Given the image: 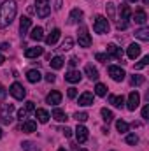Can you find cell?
Returning <instances> with one entry per match:
<instances>
[{"instance_id": "6da1fadb", "label": "cell", "mask_w": 149, "mask_h": 151, "mask_svg": "<svg viewBox=\"0 0 149 151\" xmlns=\"http://www.w3.org/2000/svg\"><path fill=\"white\" fill-rule=\"evenodd\" d=\"M16 12H18L16 0H5V2L0 5V28L9 27V25L14 21Z\"/></svg>"}, {"instance_id": "7a4b0ae2", "label": "cell", "mask_w": 149, "mask_h": 151, "mask_svg": "<svg viewBox=\"0 0 149 151\" xmlns=\"http://www.w3.org/2000/svg\"><path fill=\"white\" fill-rule=\"evenodd\" d=\"M109 28H111V25H109V19H107L105 16H97V18H95V21H93V30H95L97 34H109Z\"/></svg>"}, {"instance_id": "3957f363", "label": "cell", "mask_w": 149, "mask_h": 151, "mask_svg": "<svg viewBox=\"0 0 149 151\" xmlns=\"http://www.w3.org/2000/svg\"><path fill=\"white\" fill-rule=\"evenodd\" d=\"M9 93H11L16 100H23V99L27 97V90H25L23 84H19V83H12L11 88H9Z\"/></svg>"}, {"instance_id": "277c9868", "label": "cell", "mask_w": 149, "mask_h": 151, "mask_svg": "<svg viewBox=\"0 0 149 151\" xmlns=\"http://www.w3.org/2000/svg\"><path fill=\"white\" fill-rule=\"evenodd\" d=\"M77 34H79V35H77V40H79V46H81V47H90V46H91V37H90L86 27H81Z\"/></svg>"}, {"instance_id": "5b68a950", "label": "cell", "mask_w": 149, "mask_h": 151, "mask_svg": "<svg viewBox=\"0 0 149 151\" xmlns=\"http://www.w3.org/2000/svg\"><path fill=\"white\" fill-rule=\"evenodd\" d=\"M107 70H109V76H111L114 81H117V83H121V81L125 79V76H126L125 70H123L121 67H117V65H111Z\"/></svg>"}, {"instance_id": "8992f818", "label": "cell", "mask_w": 149, "mask_h": 151, "mask_svg": "<svg viewBox=\"0 0 149 151\" xmlns=\"http://www.w3.org/2000/svg\"><path fill=\"white\" fill-rule=\"evenodd\" d=\"M139 104H140V95H139V91H132V93L128 95V104H126L128 111H135V109L139 107Z\"/></svg>"}, {"instance_id": "52a82bcc", "label": "cell", "mask_w": 149, "mask_h": 151, "mask_svg": "<svg viewBox=\"0 0 149 151\" xmlns=\"http://www.w3.org/2000/svg\"><path fill=\"white\" fill-rule=\"evenodd\" d=\"M75 137H77V142H86L88 141V137H90V134H88V128L86 127H82V125H77V128H75Z\"/></svg>"}, {"instance_id": "ba28073f", "label": "cell", "mask_w": 149, "mask_h": 151, "mask_svg": "<svg viewBox=\"0 0 149 151\" xmlns=\"http://www.w3.org/2000/svg\"><path fill=\"white\" fill-rule=\"evenodd\" d=\"M107 56H114L116 60L123 62V51H121V47H117L116 44H109V46H107Z\"/></svg>"}, {"instance_id": "9c48e42d", "label": "cell", "mask_w": 149, "mask_h": 151, "mask_svg": "<svg viewBox=\"0 0 149 151\" xmlns=\"http://www.w3.org/2000/svg\"><path fill=\"white\" fill-rule=\"evenodd\" d=\"M93 100H95L93 93H91V91H84V93L79 97V106H82V107H86V106H93Z\"/></svg>"}, {"instance_id": "30bf717a", "label": "cell", "mask_w": 149, "mask_h": 151, "mask_svg": "<svg viewBox=\"0 0 149 151\" xmlns=\"http://www.w3.org/2000/svg\"><path fill=\"white\" fill-rule=\"evenodd\" d=\"M46 102H47V104H51V106H58V104L62 102V93H60V91H56V90H54V91H51V93L46 97Z\"/></svg>"}, {"instance_id": "8fae6325", "label": "cell", "mask_w": 149, "mask_h": 151, "mask_svg": "<svg viewBox=\"0 0 149 151\" xmlns=\"http://www.w3.org/2000/svg\"><path fill=\"white\" fill-rule=\"evenodd\" d=\"M62 35V32H60V28H54V30H51V34L46 37V44L47 46H54L56 42H58V39Z\"/></svg>"}, {"instance_id": "7c38bea8", "label": "cell", "mask_w": 149, "mask_h": 151, "mask_svg": "<svg viewBox=\"0 0 149 151\" xmlns=\"http://www.w3.org/2000/svg\"><path fill=\"white\" fill-rule=\"evenodd\" d=\"M133 19H135L137 25H146V21H148V14H146V11H144V9H137L135 14H133Z\"/></svg>"}, {"instance_id": "4fadbf2b", "label": "cell", "mask_w": 149, "mask_h": 151, "mask_svg": "<svg viewBox=\"0 0 149 151\" xmlns=\"http://www.w3.org/2000/svg\"><path fill=\"white\" fill-rule=\"evenodd\" d=\"M30 27H32V19H30V18H27V16H23V18H21V21H19V32H21V35H27Z\"/></svg>"}, {"instance_id": "5bb4252c", "label": "cell", "mask_w": 149, "mask_h": 151, "mask_svg": "<svg viewBox=\"0 0 149 151\" xmlns=\"http://www.w3.org/2000/svg\"><path fill=\"white\" fill-rule=\"evenodd\" d=\"M126 55H128V58H130V60H135V58L140 55V46H139V44H135V42H133V44H130V46H128Z\"/></svg>"}, {"instance_id": "9a60e30c", "label": "cell", "mask_w": 149, "mask_h": 151, "mask_svg": "<svg viewBox=\"0 0 149 151\" xmlns=\"http://www.w3.org/2000/svg\"><path fill=\"white\" fill-rule=\"evenodd\" d=\"M51 12V5L49 4H37V16L39 18H47Z\"/></svg>"}, {"instance_id": "2e32d148", "label": "cell", "mask_w": 149, "mask_h": 151, "mask_svg": "<svg viewBox=\"0 0 149 151\" xmlns=\"http://www.w3.org/2000/svg\"><path fill=\"white\" fill-rule=\"evenodd\" d=\"M82 19V11L81 9H72V12H70V16H69V23L70 25H75V23H79Z\"/></svg>"}, {"instance_id": "e0dca14e", "label": "cell", "mask_w": 149, "mask_h": 151, "mask_svg": "<svg viewBox=\"0 0 149 151\" xmlns=\"http://www.w3.org/2000/svg\"><path fill=\"white\" fill-rule=\"evenodd\" d=\"M81 77H82L81 72L72 69V70H69V72L65 74V81H69V83H79V81H81Z\"/></svg>"}, {"instance_id": "ac0fdd59", "label": "cell", "mask_w": 149, "mask_h": 151, "mask_svg": "<svg viewBox=\"0 0 149 151\" xmlns=\"http://www.w3.org/2000/svg\"><path fill=\"white\" fill-rule=\"evenodd\" d=\"M21 128H23V132H25V134H32V132H35V130H37V123H35V121H32V119H27V121H23Z\"/></svg>"}, {"instance_id": "d6986e66", "label": "cell", "mask_w": 149, "mask_h": 151, "mask_svg": "<svg viewBox=\"0 0 149 151\" xmlns=\"http://www.w3.org/2000/svg\"><path fill=\"white\" fill-rule=\"evenodd\" d=\"M42 53H44V49L39 47V46H35V47H28V49L25 51V56H27V58H37Z\"/></svg>"}, {"instance_id": "ffe728a7", "label": "cell", "mask_w": 149, "mask_h": 151, "mask_svg": "<svg viewBox=\"0 0 149 151\" xmlns=\"http://www.w3.org/2000/svg\"><path fill=\"white\" fill-rule=\"evenodd\" d=\"M34 113H35V116H37L39 123H47V121H49V118H51L49 113H47L46 109H35Z\"/></svg>"}, {"instance_id": "44dd1931", "label": "cell", "mask_w": 149, "mask_h": 151, "mask_svg": "<svg viewBox=\"0 0 149 151\" xmlns=\"http://www.w3.org/2000/svg\"><path fill=\"white\" fill-rule=\"evenodd\" d=\"M109 102H111L114 107H123L125 106V97L123 95H111L109 97Z\"/></svg>"}, {"instance_id": "7402d4cb", "label": "cell", "mask_w": 149, "mask_h": 151, "mask_svg": "<svg viewBox=\"0 0 149 151\" xmlns=\"http://www.w3.org/2000/svg\"><path fill=\"white\" fill-rule=\"evenodd\" d=\"M27 79H28L30 83H39V81L42 79V74H40L39 70H35V69H32V70L27 72Z\"/></svg>"}, {"instance_id": "603a6c76", "label": "cell", "mask_w": 149, "mask_h": 151, "mask_svg": "<svg viewBox=\"0 0 149 151\" xmlns=\"http://www.w3.org/2000/svg\"><path fill=\"white\" fill-rule=\"evenodd\" d=\"M0 109H2V114H0V116H4V118H11V114L14 113V104H2Z\"/></svg>"}, {"instance_id": "cb8c5ba5", "label": "cell", "mask_w": 149, "mask_h": 151, "mask_svg": "<svg viewBox=\"0 0 149 151\" xmlns=\"http://www.w3.org/2000/svg\"><path fill=\"white\" fill-rule=\"evenodd\" d=\"M135 37L140 39V40H144V42H148V40H149V28H148V27L139 28V30L135 32Z\"/></svg>"}, {"instance_id": "d4e9b609", "label": "cell", "mask_w": 149, "mask_h": 151, "mask_svg": "<svg viewBox=\"0 0 149 151\" xmlns=\"http://www.w3.org/2000/svg\"><path fill=\"white\" fill-rule=\"evenodd\" d=\"M51 118H54L56 121H67L69 118H67V114H65V111H62V109H53V113H51Z\"/></svg>"}, {"instance_id": "484cf974", "label": "cell", "mask_w": 149, "mask_h": 151, "mask_svg": "<svg viewBox=\"0 0 149 151\" xmlns=\"http://www.w3.org/2000/svg\"><path fill=\"white\" fill-rule=\"evenodd\" d=\"M119 14H121V21H128L130 16H132V9H130V5H121Z\"/></svg>"}, {"instance_id": "4316f807", "label": "cell", "mask_w": 149, "mask_h": 151, "mask_svg": "<svg viewBox=\"0 0 149 151\" xmlns=\"http://www.w3.org/2000/svg\"><path fill=\"white\" fill-rule=\"evenodd\" d=\"M84 72H86V76L91 79V81H97L98 79V70L93 67V65H86V69H84Z\"/></svg>"}, {"instance_id": "83f0119b", "label": "cell", "mask_w": 149, "mask_h": 151, "mask_svg": "<svg viewBox=\"0 0 149 151\" xmlns=\"http://www.w3.org/2000/svg\"><path fill=\"white\" fill-rule=\"evenodd\" d=\"M30 39H34V40H42L44 39V30H42V27H35L34 30H32V34H30Z\"/></svg>"}, {"instance_id": "f1b7e54d", "label": "cell", "mask_w": 149, "mask_h": 151, "mask_svg": "<svg viewBox=\"0 0 149 151\" xmlns=\"http://www.w3.org/2000/svg\"><path fill=\"white\" fill-rule=\"evenodd\" d=\"M63 65H65V60H63L62 56H54V58L51 60V67H53V69H62Z\"/></svg>"}, {"instance_id": "f546056e", "label": "cell", "mask_w": 149, "mask_h": 151, "mask_svg": "<svg viewBox=\"0 0 149 151\" xmlns=\"http://www.w3.org/2000/svg\"><path fill=\"white\" fill-rule=\"evenodd\" d=\"M95 95H98V97H105V95H107V86L102 84V83H98V84L95 86Z\"/></svg>"}, {"instance_id": "4dcf8cb0", "label": "cell", "mask_w": 149, "mask_h": 151, "mask_svg": "<svg viewBox=\"0 0 149 151\" xmlns=\"http://www.w3.org/2000/svg\"><path fill=\"white\" fill-rule=\"evenodd\" d=\"M116 128H117V132H121V134H126L130 127H128V123H126V121H123V119H117V121H116Z\"/></svg>"}, {"instance_id": "1f68e13d", "label": "cell", "mask_w": 149, "mask_h": 151, "mask_svg": "<svg viewBox=\"0 0 149 151\" xmlns=\"http://www.w3.org/2000/svg\"><path fill=\"white\" fill-rule=\"evenodd\" d=\"M100 114H102V118H104V121H105V123H111L112 119H114V114H112V111H109L107 107H104V109L100 111Z\"/></svg>"}, {"instance_id": "d6a6232c", "label": "cell", "mask_w": 149, "mask_h": 151, "mask_svg": "<svg viewBox=\"0 0 149 151\" xmlns=\"http://www.w3.org/2000/svg\"><path fill=\"white\" fill-rule=\"evenodd\" d=\"M72 46H74V39H72V37H65V40L62 42V49H63V51L72 49Z\"/></svg>"}, {"instance_id": "836d02e7", "label": "cell", "mask_w": 149, "mask_h": 151, "mask_svg": "<svg viewBox=\"0 0 149 151\" xmlns=\"http://www.w3.org/2000/svg\"><path fill=\"white\" fill-rule=\"evenodd\" d=\"M105 9H107V16H109L111 19H114V16H116V7H114V4H112V2H107Z\"/></svg>"}, {"instance_id": "e575fe53", "label": "cell", "mask_w": 149, "mask_h": 151, "mask_svg": "<svg viewBox=\"0 0 149 151\" xmlns=\"http://www.w3.org/2000/svg\"><path fill=\"white\" fill-rule=\"evenodd\" d=\"M144 81H146V79H144V76H132V79H130V83H132L133 86H140Z\"/></svg>"}, {"instance_id": "d590c367", "label": "cell", "mask_w": 149, "mask_h": 151, "mask_svg": "<svg viewBox=\"0 0 149 151\" xmlns=\"http://www.w3.org/2000/svg\"><path fill=\"white\" fill-rule=\"evenodd\" d=\"M139 142V137L135 135V134H130V135H126V144H130V146H135Z\"/></svg>"}, {"instance_id": "8d00e7d4", "label": "cell", "mask_w": 149, "mask_h": 151, "mask_svg": "<svg viewBox=\"0 0 149 151\" xmlns=\"http://www.w3.org/2000/svg\"><path fill=\"white\" fill-rule=\"evenodd\" d=\"M74 118L77 119V123H82V121H86L90 116H88V113H82V111H81V113H75Z\"/></svg>"}, {"instance_id": "74e56055", "label": "cell", "mask_w": 149, "mask_h": 151, "mask_svg": "<svg viewBox=\"0 0 149 151\" xmlns=\"http://www.w3.org/2000/svg\"><path fill=\"white\" fill-rule=\"evenodd\" d=\"M148 63H149V56H144V58H142L139 63H135V70H140V69H144Z\"/></svg>"}, {"instance_id": "f35d334b", "label": "cell", "mask_w": 149, "mask_h": 151, "mask_svg": "<svg viewBox=\"0 0 149 151\" xmlns=\"http://www.w3.org/2000/svg\"><path fill=\"white\" fill-rule=\"evenodd\" d=\"M95 58H97L98 62H102V63H105V62L109 60V56H107V53H97V55H95Z\"/></svg>"}, {"instance_id": "ab89813d", "label": "cell", "mask_w": 149, "mask_h": 151, "mask_svg": "<svg viewBox=\"0 0 149 151\" xmlns=\"http://www.w3.org/2000/svg\"><path fill=\"white\" fill-rule=\"evenodd\" d=\"M25 109H27V113H34V111H35V106H34V102H32V100H28V102L25 104Z\"/></svg>"}, {"instance_id": "60d3db41", "label": "cell", "mask_w": 149, "mask_h": 151, "mask_svg": "<svg viewBox=\"0 0 149 151\" xmlns=\"http://www.w3.org/2000/svg\"><path fill=\"white\" fill-rule=\"evenodd\" d=\"M142 119H146V121L149 119V106H144L142 107Z\"/></svg>"}, {"instance_id": "b9f144b4", "label": "cell", "mask_w": 149, "mask_h": 151, "mask_svg": "<svg viewBox=\"0 0 149 151\" xmlns=\"http://www.w3.org/2000/svg\"><path fill=\"white\" fill-rule=\"evenodd\" d=\"M67 95H69V99H75V97H77V90H75V88H69Z\"/></svg>"}, {"instance_id": "7bdbcfd3", "label": "cell", "mask_w": 149, "mask_h": 151, "mask_svg": "<svg viewBox=\"0 0 149 151\" xmlns=\"http://www.w3.org/2000/svg\"><path fill=\"white\" fill-rule=\"evenodd\" d=\"M27 116H28L27 109H19V111H18V118H19V119H25Z\"/></svg>"}, {"instance_id": "ee69618b", "label": "cell", "mask_w": 149, "mask_h": 151, "mask_svg": "<svg viewBox=\"0 0 149 151\" xmlns=\"http://www.w3.org/2000/svg\"><path fill=\"white\" fill-rule=\"evenodd\" d=\"M46 81H47V83H54V81H56V76L49 72V74H46Z\"/></svg>"}, {"instance_id": "f6af8a7d", "label": "cell", "mask_w": 149, "mask_h": 151, "mask_svg": "<svg viewBox=\"0 0 149 151\" xmlns=\"http://www.w3.org/2000/svg\"><path fill=\"white\" fill-rule=\"evenodd\" d=\"M119 30H125L126 27H128V21H117V25H116Z\"/></svg>"}, {"instance_id": "bcb514c9", "label": "cell", "mask_w": 149, "mask_h": 151, "mask_svg": "<svg viewBox=\"0 0 149 151\" xmlns=\"http://www.w3.org/2000/svg\"><path fill=\"white\" fill-rule=\"evenodd\" d=\"M5 95H7V90H5V88H4V86L0 84V102H2L4 99H5Z\"/></svg>"}, {"instance_id": "7dc6e473", "label": "cell", "mask_w": 149, "mask_h": 151, "mask_svg": "<svg viewBox=\"0 0 149 151\" xmlns=\"http://www.w3.org/2000/svg\"><path fill=\"white\" fill-rule=\"evenodd\" d=\"M21 146H23V150H25V151H32V150H34V148H32V146H34L32 142H23Z\"/></svg>"}, {"instance_id": "c3c4849f", "label": "cell", "mask_w": 149, "mask_h": 151, "mask_svg": "<svg viewBox=\"0 0 149 151\" xmlns=\"http://www.w3.org/2000/svg\"><path fill=\"white\" fill-rule=\"evenodd\" d=\"M62 132H63V135H65V137H70V135H72V130H70L69 127H65V128H63Z\"/></svg>"}, {"instance_id": "681fc988", "label": "cell", "mask_w": 149, "mask_h": 151, "mask_svg": "<svg viewBox=\"0 0 149 151\" xmlns=\"http://www.w3.org/2000/svg\"><path fill=\"white\" fill-rule=\"evenodd\" d=\"M69 65H70V67H72V69H74L75 65H77V58H75V56H72V58H70V60H69Z\"/></svg>"}, {"instance_id": "f907efd6", "label": "cell", "mask_w": 149, "mask_h": 151, "mask_svg": "<svg viewBox=\"0 0 149 151\" xmlns=\"http://www.w3.org/2000/svg\"><path fill=\"white\" fill-rule=\"evenodd\" d=\"M0 49H2V51H7V49H9V44H7V42H0Z\"/></svg>"}, {"instance_id": "816d5d0a", "label": "cell", "mask_w": 149, "mask_h": 151, "mask_svg": "<svg viewBox=\"0 0 149 151\" xmlns=\"http://www.w3.org/2000/svg\"><path fill=\"white\" fill-rule=\"evenodd\" d=\"M54 9H56V11H60V9H62V0H56V5H54Z\"/></svg>"}, {"instance_id": "f5cc1de1", "label": "cell", "mask_w": 149, "mask_h": 151, "mask_svg": "<svg viewBox=\"0 0 149 151\" xmlns=\"http://www.w3.org/2000/svg\"><path fill=\"white\" fill-rule=\"evenodd\" d=\"M4 62H5V58H4V55H0V65H4Z\"/></svg>"}, {"instance_id": "db71d44e", "label": "cell", "mask_w": 149, "mask_h": 151, "mask_svg": "<svg viewBox=\"0 0 149 151\" xmlns=\"http://www.w3.org/2000/svg\"><path fill=\"white\" fill-rule=\"evenodd\" d=\"M37 4H49V0H37Z\"/></svg>"}, {"instance_id": "11a10c76", "label": "cell", "mask_w": 149, "mask_h": 151, "mask_svg": "<svg viewBox=\"0 0 149 151\" xmlns=\"http://www.w3.org/2000/svg\"><path fill=\"white\" fill-rule=\"evenodd\" d=\"M2 135H4V132H2V128H0V139H2Z\"/></svg>"}, {"instance_id": "9f6ffc18", "label": "cell", "mask_w": 149, "mask_h": 151, "mask_svg": "<svg viewBox=\"0 0 149 151\" xmlns=\"http://www.w3.org/2000/svg\"><path fill=\"white\" fill-rule=\"evenodd\" d=\"M58 151H65V148H60V150H58Z\"/></svg>"}, {"instance_id": "6f0895ef", "label": "cell", "mask_w": 149, "mask_h": 151, "mask_svg": "<svg viewBox=\"0 0 149 151\" xmlns=\"http://www.w3.org/2000/svg\"><path fill=\"white\" fill-rule=\"evenodd\" d=\"M142 2H144V4H148V2H149V0H142Z\"/></svg>"}, {"instance_id": "680465c9", "label": "cell", "mask_w": 149, "mask_h": 151, "mask_svg": "<svg viewBox=\"0 0 149 151\" xmlns=\"http://www.w3.org/2000/svg\"><path fill=\"white\" fill-rule=\"evenodd\" d=\"M79 151H88V150H79Z\"/></svg>"}, {"instance_id": "91938a15", "label": "cell", "mask_w": 149, "mask_h": 151, "mask_svg": "<svg viewBox=\"0 0 149 151\" xmlns=\"http://www.w3.org/2000/svg\"><path fill=\"white\" fill-rule=\"evenodd\" d=\"M130 2H137V0H130Z\"/></svg>"}]
</instances>
